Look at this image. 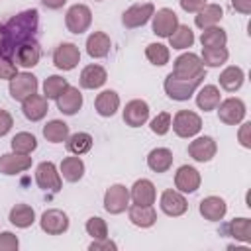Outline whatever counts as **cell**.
I'll list each match as a JSON object with an SVG mask.
<instances>
[{"label": "cell", "instance_id": "cell-38", "mask_svg": "<svg viewBox=\"0 0 251 251\" xmlns=\"http://www.w3.org/2000/svg\"><path fill=\"white\" fill-rule=\"evenodd\" d=\"M10 145H12V151H14V153L29 155L31 151H35V147H37V139H35V135H33V133L20 131V133H16V135L12 137Z\"/></svg>", "mask_w": 251, "mask_h": 251}, {"label": "cell", "instance_id": "cell-47", "mask_svg": "<svg viewBox=\"0 0 251 251\" xmlns=\"http://www.w3.org/2000/svg\"><path fill=\"white\" fill-rule=\"evenodd\" d=\"M118 245L114 241H110L108 237L104 239H94L90 245H88V251H116Z\"/></svg>", "mask_w": 251, "mask_h": 251}, {"label": "cell", "instance_id": "cell-44", "mask_svg": "<svg viewBox=\"0 0 251 251\" xmlns=\"http://www.w3.org/2000/svg\"><path fill=\"white\" fill-rule=\"evenodd\" d=\"M171 114L169 112H161V114H157L153 120H151V131L153 133H157V135H165L169 129H171Z\"/></svg>", "mask_w": 251, "mask_h": 251}, {"label": "cell", "instance_id": "cell-14", "mask_svg": "<svg viewBox=\"0 0 251 251\" xmlns=\"http://www.w3.org/2000/svg\"><path fill=\"white\" fill-rule=\"evenodd\" d=\"M216 151H218V145L214 141V137L210 135H202V137H196L194 141H190L188 145V155L198 161V163H208L216 157Z\"/></svg>", "mask_w": 251, "mask_h": 251}, {"label": "cell", "instance_id": "cell-53", "mask_svg": "<svg viewBox=\"0 0 251 251\" xmlns=\"http://www.w3.org/2000/svg\"><path fill=\"white\" fill-rule=\"evenodd\" d=\"M0 45H2V25H0Z\"/></svg>", "mask_w": 251, "mask_h": 251}, {"label": "cell", "instance_id": "cell-16", "mask_svg": "<svg viewBox=\"0 0 251 251\" xmlns=\"http://www.w3.org/2000/svg\"><path fill=\"white\" fill-rule=\"evenodd\" d=\"M149 120V104L145 100H129L124 108V122L129 127H139Z\"/></svg>", "mask_w": 251, "mask_h": 251}, {"label": "cell", "instance_id": "cell-4", "mask_svg": "<svg viewBox=\"0 0 251 251\" xmlns=\"http://www.w3.org/2000/svg\"><path fill=\"white\" fill-rule=\"evenodd\" d=\"M173 75L180 76V78H196V76H204L206 71H204V65H202L200 57L196 53L188 51V53H182L175 59Z\"/></svg>", "mask_w": 251, "mask_h": 251}, {"label": "cell", "instance_id": "cell-27", "mask_svg": "<svg viewBox=\"0 0 251 251\" xmlns=\"http://www.w3.org/2000/svg\"><path fill=\"white\" fill-rule=\"evenodd\" d=\"M222 18H224V10H222L220 4H204V6L196 12L194 24H196L200 29H206V27L216 25Z\"/></svg>", "mask_w": 251, "mask_h": 251}, {"label": "cell", "instance_id": "cell-46", "mask_svg": "<svg viewBox=\"0 0 251 251\" xmlns=\"http://www.w3.org/2000/svg\"><path fill=\"white\" fill-rule=\"evenodd\" d=\"M16 75H18V67L12 63V59L0 55V78L10 80V78H14Z\"/></svg>", "mask_w": 251, "mask_h": 251}, {"label": "cell", "instance_id": "cell-22", "mask_svg": "<svg viewBox=\"0 0 251 251\" xmlns=\"http://www.w3.org/2000/svg\"><path fill=\"white\" fill-rule=\"evenodd\" d=\"M226 212H227V204L220 196H206L200 200V214L204 216V220L220 222L226 216Z\"/></svg>", "mask_w": 251, "mask_h": 251}, {"label": "cell", "instance_id": "cell-26", "mask_svg": "<svg viewBox=\"0 0 251 251\" xmlns=\"http://www.w3.org/2000/svg\"><path fill=\"white\" fill-rule=\"evenodd\" d=\"M147 167L153 173H167L173 167V151L167 147H155L147 155Z\"/></svg>", "mask_w": 251, "mask_h": 251}, {"label": "cell", "instance_id": "cell-15", "mask_svg": "<svg viewBox=\"0 0 251 251\" xmlns=\"http://www.w3.org/2000/svg\"><path fill=\"white\" fill-rule=\"evenodd\" d=\"M178 25V16L171 8H161L153 14V33L159 37H169Z\"/></svg>", "mask_w": 251, "mask_h": 251}, {"label": "cell", "instance_id": "cell-18", "mask_svg": "<svg viewBox=\"0 0 251 251\" xmlns=\"http://www.w3.org/2000/svg\"><path fill=\"white\" fill-rule=\"evenodd\" d=\"M157 198V190L155 184L149 178H139L133 182L131 192H129V200L133 204H141V206H153Z\"/></svg>", "mask_w": 251, "mask_h": 251}, {"label": "cell", "instance_id": "cell-28", "mask_svg": "<svg viewBox=\"0 0 251 251\" xmlns=\"http://www.w3.org/2000/svg\"><path fill=\"white\" fill-rule=\"evenodd\" d=\"M94 108L96 112L102 116V118H110L118 112L120 108V96L116 90H102L98 96H96V102H94Z\"/></svg>", "mask_w": 251, "mask_h": 251}, {"label": "cell", "instance_id": "cell-25", "mask_svg": "<svg viewBox=\"0 0 251 251\" xmlns=\"http://www.w3.org/2000/svg\"><path fill=\"white\" fill-rule=\"evenodd\" d=\"M110 47H112V41L108 37V33L104 31H94L88 35L86 39V53L92 57V59H102L110 53Z\"/></svg>", "mask_w": 251, "mask_h": 251}, {"label": "cell", "instance_id": "cell-40", "mask_svg": "<svg viewBox=\"0 0 251 251\" xmlns=\"http://www.w3.org/2000/svg\"><path fill=\"white\" fill-rule=\"evenodd\" d=\"M229 53L226 47H202V65L204 67H220L227 61Z\"/></svg>", "mask_w": 251, "mask_h": 251}, {"label": "cell", "instance_id": "cell-34", "mask_svg": "<svg viewBox=\"0 0 251 251\" xmlns=\"http://www.w3.org/2000/svg\"><path fill=\"white\" fill-rule=\"evenodd\" d=\"M10 222L12 226L16 227H29L33 222H35V212L31 206L27 204H16L12 210H10Z\"/></svg>", "mask_w": 251, "mask_h": 251}, {"label": "cell", "instance_id": "cell-51", "mask_svg": "<svg viewBox=\"0 0 251 251\" xmlns=\"http://www.w3.org/2000/svg\"><path fill=\"white\" fill-rule=\"evenodd\" d=\"M231 6L239 14H249L251 12V0H231Z\"/></svg>", "mask_w": 251, "mask_h": 251}, {"label": "cell", "instance_id": "cell-37", "mask_svg": "<svg viewBox=\"0 0 251 251\" xmlns=\"http://www.w3.org/2000/svg\"><path fill=\"white\" fill-rule=\"evenodd\" d=\"M169 43L173 49H188L194 43V33L188 25H176V29L169 35Z\"/></svg>", "mask_w": 251, "mask_h": 251}, {"label": "cell", "instance_id": "cell-12", "mask_svg": "<svg viewBox=\"0 0 251 251\" xmlns=\"http://www.w3.org/2000/svg\"><path fill=\"white\" fill-rule=\"evenodd\" d=\"M200 182H202L200 173H198L194 167H190V165H182V167H178V171L175 173V186H176V190L182 192V194H192V192H196V190L200 188Z\"/></svg>", "mask_w": 251, "mask_h": 251}, {"label": "cell", "instance_id": "cell-32", "mask_svg": "<svg viewBox=\"0 0 251 251\" xmlns=\"http://www.w3.org/2000/svg\"><path fill=\"white\" fill-rule=\"evenodd\" d=\"M243 80H245V73H243L241 67H226L220 75V86L227 92L239 90Z\"/></svg>", "mask_w": 251, "mask_h": 251}, {"label": "cell", "instance_id": "cell-41", "mask_svg": "<svg viewBox=\"0 0 251 251\" xmlns=\"http://www.w3.org/2000/svg\"><path fill=\"white\" fill-rule=\"evenodd\" d=\"M145 57L149 59V63H153L157 67H163V65L169 63L171 53H169V47L163 45V43H149L145 47Z\"/></svg>", "mask_w": 251, "mask_h": 251}, {"label": "cell", "instance_id": "cell-3", "mask_svg": "<svg viewBox=\"0 0 251 251\" xmlns=\"http://www.w3.org/2000/svg\"><path fill=\"white\" fill-rule=\"evenodd\" d=\"M171 126L175 129V133L178 137H194L200 129H202V118L196 114V112H190V110H178L175 114V118L171 120Z\"/></svg>", "mask_w": 251, "mask_h": 251}, {"label": "cell", "instance_id": "cell-30", "mask_svg": "<svg viewBox=\"0 0 251 251\" xmlns=\"http://www.w3.org/2000/svg\"><path fill=\"white\" fill-rule=\"evenodd\" d=\"M39 57H41V49H39V43L37 41H31V43H25L22 45L16 55H14V61L16 65L24 67V69H31L39 63Z\"/></svg>", "mask_w": 251, "mask_h": 251}, {"label": "cell", "instance_id": "cell-42", "mask_svg": "<svg viewBox=\"0 0 251 251\" xmlns=\"http://www.w3.org/2000/svg\"><path fill=\"white\" fill-rule=\"evenodd\" d=\"M69 86V82H67V78H63V76H59V75H51V76H47L45 78V82H43V96L49 100H55L65 88Z\"/></svg>", "mask_w": 251, "mask_h": 251}, {"label": "cell", "instance_id": "cell-8", "mask_svg": "<svg viewBox=\"0 0 251 251\" xmlns=\"http://www.w3.org/2000/svg\"><path fill=\"white\" fill-rule=\"evenodd\" d=\"M35 182L41 190H49V192H59L61 190V175H59L57 167L51 161H43V163L37 165Z\"/></svg>", "mask_w": 251, "mask_h": 251}, {"label": "cell", "instance_id": "cell-20", "mask_svg": "<svg viewBox=\"0 0 251 251\" xmlns=\"http://www.w3.org/2000/svg\"><path fill=\"white\" fill-rule=\"evenodd\" d=\"M161 210L167 214V216H182L186 210H188V204H186V198L182 196V192L178 190H165L161 194Z\"/></svg>", "mask_w": 251, "mask_h": 251}, {"label": "cell", "instance_id": "cell-17", "mask_svg": "<svg viewBox=\"0 0 251 251\" xmlns=\"http://www.w3.org/2000/svg\"><path fill=\"white\" fill-rule=\"evenodd\" d=\"M55 102H57V108H59V112H63V114H67V116H75L80 108H82V94H80V90L76 88V86H67L57 98H55Z\"/></svg>", "mask_w": 251, "mask_h": 251}, {"label": "cell", "instance_id": "cell-19", "mask_svg": "<svg viewBox=\"0 0 251 251\" xmlns=\"http://www.w3.org/2000/svg\"><path fill=\"white\" fill-rule=\"evenodd\" d=\"M22 112L29 122H39L45 118V114L49 112V104L45 96H39L37 92L27 96L25 100H22Z\"/></svg>", "mask_w": 251, "mask_h": 251}, {"label": "cell", "instance_id": "cell-2", "mask_svg": "<svg viewBox=\"0 0 251 251\" xmlns=\"http://www.w3.org/2000/svg\"><path fill=\"white\" fill-rule=\"evenodd\" d=\"M202 80H204V76L180 78V76H175L173 73H169L163 86H165V92H167L169 98H173V100H176V102H184V100H188V98L196 92V88L200 86Z\"/></svg>", "mask_w": 251, "mask_h": 251}, {"label": "cell", "instance_id": "cell-29", "mask_svg": "<svg viewBox=\"0 0 251 251\" xmlns=\"http://www.w3.org/2000/svg\"><path fill=\"white\" fill-rule=\"evenodd\" d=\"M222 233L231 235V237L237 239V241L249 243V241H251V220H249V218H235V220L227 222V224L222 227Z\"/></svg>", "mask_w": 251, "mask_h": 251}, {"label": "cell", "instance_id": "cell-23", "mask_svg": "<svg viewBox=\"0 0 251 251\" xmlns=\"http://www.w3.org/2000/svg\"><path fill=\"white\" fill-rule=\"evenodd\" d=\"M80 86L82 88H88V90H94V88H100L106 80H108V73L104 67L100 65H86L82 71H80Z\"/></svg>", "mask_w": 251, "mask_h": 251}, {"label": "cell", "instance_id": "cell-33", "mask_svg": "<svg viewBox=\"0 0 251 251\" xmlns=\"http://www.w3.org/2000/svg\"><path fill=\"white\" fill-rule=\"evenodd\" d=\"M61 175L69 182L80 180L82 175H84V163H82V159L78 155L76 157H65L61 161Z\"/></svg>", "mask_w": 251, "mask_h": 251}, {"label": "cell", "instance_id": "cell-35", "mask_svg": "<svg viewBox=\"0 0 251 251\" xmlns=\"http://www.w3.org/2000/svg\"><path fill=\"white\" fill-rule=\"evenodd\" d=\"M43 137L51 143H63L69 137V126L63 120H51L43 126Z\"/></svg>", "mask_w": 251, "mask_h": 251}, {"label": "cell", "instance_id": "cell-39", "mask_svg": "<svg viewBox=\"0 0 251 251\" xmlns=\"http://www.w3.org/2000/svg\"><path fill=\"white\" fill-rule=\"evenodd\" d=\"M226 41H227V35H226V29L218 27V25H212V27H206L200 35V43L202 47H226Z\"/></svg>", "mask_w": 251, "mask_h": 251}, {"label": "cell", "instance_id": "cell-36", "mask_svg": "<svg viewBox=\"0 0 251 251\" xmlns=\"http://www.w3.org/2000/svg\"><path fill=\"white\" fill-rule=\"evenodd\" d=\"M67 149L73 155H84L92 149V135L86 131H76L67 137Z\"/></svg>", "mask_w": 251, "mask_h": 251}, {"label": "cell", "instance_id": "cell-13", "mask_svg": "<svg viewBox=\"0 0 251 251\" xmlns=\"http://www.w3.org/2000/svg\"><path fill=\"white\" fill-rule=\"evenodd\" d=\"M80 61V51L75 43H61L53 51V63L59 71H73Z\"/></svg>", "mask_w": 251, "mask_h": 251}, {"label": "cell", "instance_id": "cell-10", "mask_svg": "<svg viewBox=\"0 0 251 251\" xmlns=\"http://www.w3.org/2000/svg\"><path fill=\"white\" fill-rule=\"evenodd\" d=\"M129 206V190L124 184H112L104 194V210L110 214H122Z\"/></svg>", "mask_w": 251, "mask_h": 251}, {"label": "cell", "instance_id": "cell-49", "mask_svg": "<svg viewBox=\"0 0 251 251\" xmlns=\"http://www.w3.org/2000/svg\"><path fill=\"white\" fill-rule=\"evenodd\" d=\"M251 124L249 122H245L241 127H239V133H237V137H239V143L245 147V149H249L251 147Z\"/></svg>", "mask_w": 251, "mask_h": 251}, {"label": "cell", "instance_id": "cell-52", "mask_svg": "<svg viewBox=\"0 0 251 251\" xmlns=\"http://www.w3.org/2000/svg\"><path fill=\"white\" fill-rule=\"evenodd\" d=\"M41 4L45 8H49V10H59V8H63L67 4V0H41Z\"/></svg>", "mask_w": 251, "mask_h": 251}, {"label": "cell", "instance_id": "cell-48", "mask_svg": "<svg viewBox=\"0 0 251 251\" xmlns=\"http://www.w3.org/2000/svg\"><path fill=\"white\" fill-rule=\"evenodd\" d=\"M12 126H14V118H12V114L6 112V110H0V137L6 135V133L12 129Z\"/></svg>", "mask_w": 251, "mask_h": 251}, {"label": "cell", "instance_id": "cell-5", "mask_svg": "<svg viewBox=\"0 0 251 251\" xmlns=\"http://www.w3.org/2000/svg\"><path fill=\"white\" fill-rule=\"evenodd\" d=\"M92 24V12L86 4H75L65 14V25L71 33H84Z\"/></svg>", "mask_w": 251, "mask_h": 251}, {"label": "cell", "instance_id": "cell-6", "mask_svg": "<svg viewBox=\"0 0 251 251\" xmlns=\"http://www.w3.org/2000/svg\"><path fill=\"white\" fill-rule=\"evenodd\" d=\"M155 14V6L151 2H143V4H133L129 6L124 14H122V24L127 27V29H135V27H141L145 25Z\"/></svg>", "mask_w": 251, "mask_h": 251}, {"label": "cell", "instance_id": "cell-43", "mask_svg": "<svg viewBox=\"0 0 251 251\" xmlns=\"http://www.w3.org/2000/svg\"><path fill=\"white\" fill-rule=\"evenodd\" d=\"M84 227H86V233L92 239H104V237H108V224H106V220H102L98 216L88 218Z\"/></svg>", "mask_w": 251, "mask_h": 251}, {"label": "cell", "instance_id": "cell-9", "mask_svg": "<svg viewBox=\"0 0 251 251\" xmlns=\"http://www.w3.org/2000/svg\"><path fill=\"white\" fill-rule=\"evenodd\" d=\"M39 226L47 235H61L69 229V216L63 210L51 208V210H45L41 214Z\"/></svg>", "mask_w": 251, "mask_h": 251}, {"label": "cell", "instance_id": "cell-50", "mask_svg": "<svg viewBox=\"0 0 251 251\" xmlns=\"http://www.w3.org/2000/svg\"><path fill=\"white\" fill-rule=\"evenodd\" d=\"M178 4L184 12H198L206 4V0H178Z\"/></svg>", "mask_w": 251, "mask_h": 251}, {"label": "cell", "instance_id": "cell-24", "mask_svg": "<svg viewBox=\"0 0 251 251\" xmlns=\"http://www.w3.org/2000/svg\"><path fill=\"white\" fill-rule=\"evenodd\" d=\"M127 216H129V222L137 227H151L157 222V212L153 210V206L131 204L127 206Z\"/></svg>", "mask_w": 251, "mask_h": 251}, {"label": "cell", "instance_id": "cell-7", "mask_svg": "<svg viewBox=\"0 0 251 251\" xmlns=\"http://www.w3.org/2000/svg\"><path fill=\"white\" fill-rule=\"evenodd\" d=\"M37 78L31 75V73H18L14 78H10V86H8V90H10V96L14 98V100H18V102H22V100H25L27 96H31V94H35L37 92Z\"/></svg>", "mask_w": 251, "mask_h": 251}, {"label": "cell", "instance_id": "cell-54", "mask_svg": "<svg viewBox=\"0 0 251 251\" xmlns=\"http://www.w3.org/2000/svg\"><path fill=\"white\" fill-rule=\"evenodd\" d=\"M96 2H102V0H96Z\"/></svg>", "mask_w": 251, "mask_h": 251}, {"label": "cell", "instance_id": "cell-1", "mask_svg": "<svg viewBox=\"0 0 251 251\" xmlns=\"http://www.w3.org/2000/svg\"><path fill=\"white\" fill-rule=\"evenodd\" d=\"M37 31H39V12L35 8L24 10L16 16H12L4 25H2V45H0V55L8 57L14 61L16 51L31 41H37Z\"/></svg>", "mask_w": 251, "mask_h": 251}, {"label": "cell", "instance_id": "cell-11", "mask_svg": "<svg viewBox=\"0 0 251 251\" xmlns=\"http://www.w3.org/2000/svg\"><path fill=\"white\" fill-rule=\"evenodd\" d=\"M218 118L220 122L227 124V126H235L239 122H243L245 118V104L241 98H226L224 102L218 104Z\"/></svg>", "mask_w": 251, "mask_h": 251}, {"label": "cell", "instance_id": "cell-31", "mask_svg": "<svg viewBox=\"0 0 251 251\" xmlns=\"http://www.w3.org/2000/svg\"><path fill=\"white\" fill-rule=\"evenodd\" d=\"M220 102H222V94H220L218 86H214V84L202 86V88L198 90V94H196V104H198V108L204 110V112L216 110Z\"/></svg>", "mask_w": 251, "mask_h": 251}, {"label": "cell", "instance_id": "cell-21", "mask_svg": "<svg viewBox=\"0 0 251 251\" xmlns=\"http://www.w3.org/2000/svg\"><path fill=\"white\" fill-rule=\"evenodd\" d=\"M31 167V157L22 153H4L0 155V173L2 175H18Z\"/></svg>", "mask_w": 251, "mask_h": 251}, {"label": "cell", "instance_id": "cell-45", "mask_svg": "<svg viewBox=\"0 0 251 251\" xmlns=\"http://www.w3.org/2000/svg\"><path fill=\"white\" fill-rule=\"evenodd\" d=\"M20 239L12 231H0V251H18Z\"/></svg>", "mask_w": 251, "mask_h": 251}]
</instances>
